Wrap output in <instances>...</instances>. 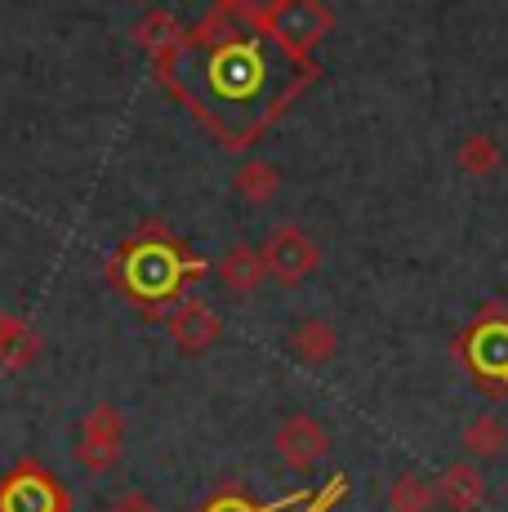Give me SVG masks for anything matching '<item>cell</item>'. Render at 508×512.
Here are the masks:
<instances>
[{"label":"cell","instance_id":"18","mask_svg":"<svg viewBox=\"0 0 508 512\" xmlns=\"http://www.w3.org/2000/svg\"><path fill=\"white\" fill-rule=\"evenodd\" d=\"M388 508L393 512H433V481L419 477V472H397L393 486H388Z\"/></svg>","mask_w":508,"mask_h":512},{"label":"cell","instance_id":"21","mask_svg":"<svg viewBox=\"0 0 508 512\" xmlns=\"http://www.w3.org/2000/svg\"><path fill=\"white\" fill-rule=\"evenodd\" d=\"M219 5H232V9H246V14H259V9H268L272 0H219Z\"/></svg>","mask_w":508,"mask_h":512},{"label":"cell","instance_id":"8","mask_svg":"<svg viewBox=\"0 0 508 512\" xmlns=\"http://www.w3.org/2000/svg\"><path fill=\"white\" fill-rule=\"evenodd\" d=\"M272 446H277L281 464L295 468V472H312L321 464V459L330 455V432L326 423L317 415H308V410H295V415H286L277 423V437H272Z\"/></svg>","mask_w":508,"mask_h":512},{"label":"cell","instance_id":"17","mask_svg":"<svg viewBox=\"0 0 508 512\" xmlns=\"http://www.w3.org/2000/svg\"><path fill=\"white\" fill-rule=\"evenodd\" d=\"M504 446H508V423L500 415H477L473 423L464 428V450H468V459H495V455H504Z\"/></svg>","mask_w":508,"mask_h":512},{"label":"cell","instance_id":"11","mask_svg":"<svg viewBox=\"0 0 508 512\" xmlns=\"http://www.w3.org/2000/svg\"><path fill=\"white\" fill-rule=\"evenodd\" d=\"M290 352H295V361H304L308 370H321L335 361L339 352V330L330 326L326 317H304L290 326Z\"/></svg>","mask_w":508,"mask_h":512},{"label":"cell","instance_id":"15","mask_svg":"<svg viewBox=\"0 0 508 512\" xmlns=\"http://www.w3.org/2000/svg\"><path fill=\"white\" fill-rule=\"evenodd\" d=\"M277 187H281V170L272 161H263V156H250V161L232 174V192L250 205H268L272 196H277Z\"/></svg>","mask_w":508,"mask_h":512},{"label":"cell","instance_id":"2","mask_svg":"<svg viewBox=\"0 0 508 512\" xmlns=\"http://www.w3.org/2000/svg\"><path fill=\"white\" fill-rule=\"evenodd\" d=\"M205 272H210V263L197 250H188L161 219L139 223L107 263V281L148 321H161L183 299V290L192 281H201Z\"/></svg>","mask_w":508,"mask_h":512},{"label":"cell","instance_id":"3","mask_svg":"<svg viewBox=\"0 0 508 512\" xmlns=\"http://www.w3.org/2000/svg\"><path fill=\"white\" fill-rule=\"evenodd\" d=\"M455 357L464 361L468 379L491 401L508 397V308L500 299H486L477 317L455 334Z\"/></svg>","mask_w":508,"mask_h":512},{"label":"cell","instance_id":"19","mask_svg":"<svg viewBox=\"0 0 508 512\" xmlns=\"http://www.w3.org/2000/svg\"><path fill=\"white\" fill-rule=\"evenodd\" d=\"M201 512H268V508H259L246 495H219V499H210Z\"/></svg>","mask_w":508,"mask_h":512},{"label":"cell","instance_id":"10","mask_svg":"<svg viewBox=\"0 0 508 512\" xmlns=\"http://www.w3.org/2000/svg\"><path fill=\"white\" fill-rule=\"evenodd\" d=\"M433 499L446 512H473L486 504V472L477 464H451L446 472H437L433 481Z\"/></svg>","mask_w":508,"mask_h":512},{"label":"cell","instance_id":"16","mask_svg":"<svg viewBox=\"0 0 508 512\" xmlns=\"http://www.w3.org/2000/svg\"><path fill=\"white\" fill-rule=\"evenodd\" d=\"M455 161H459V170H464L468 179H486V174L500 170L504 152H500V143H495L491 134L473 130V134H464V139H459V147H455Z\"/></svg>","mask_w":508,"mask_h":512},{"label":"cell","instance_id":"4","mask_svg":"<svg viewBox=\"0 0 508 512\" xmlns=\"http://www.w3.org/2000/svg\"><path fill=\"white\" fill-rule=\"evenodd\" d=\"M254 18H259V27L272 41L295 58H312V49L335 32V14L321 0H272Z\"/></svg>","mask_w":508,"mask_h":512},{"label":"cell","instance_id":"14","mask_svg":"<svg viewBox=\"0 0 508 512\" xmlns=\"http://www.w3.org/2000/svg\"><path fill=\"white\" fill-rule=\"evenodd\" d=\"M183 32H188V27H183L174 14H165V9H152V14L143 18L139 27H134V45H139L143 54L152 58V63H161L165 54H174V45L183 41Z\"/></svg>","mask_w":508,"mask_h":512},{"label":"cell","instance_id":"7","mask_svg":"<svg viewBox=\"0 0 508 512\" xmlns=\"http://www.w3.org/2000/svg\"><path fill=\"white\" fill-rule=\"evenodd\" d=\"M0 512H67V490L41 464H18L0 477Z\"/></svg>","mask_w":508,"mask_h":512},{"label":"cell","instance_id":"5","mask_svg":"<svg viewBox=\"0 0 508 512\" xmlns=\"http://www.w3.org/2000/svg\"><path fill=\"white\" fill-rule=\"evenodd\" d=\"M254 250H259V259H263V272H268L277 285H286V290L304 285L312 272L321 268V245L312 241L299 223H281V228H272Z\"/></svg>","mask_w":508,"mask_h":512},{"label":"cell","instance_id":"13","mask_svg":"<svg viewBox=\"0 0 508 512\" xmlns=\"http://www.w3.org/2000/svg\"><path fill=\"white\" fill-rule=\"evenodd\" d=\"M263 277H268V272H263V259L254 245H232V250L219 259V281L228 285L237 299H250V294L263 285Z\"/></svg>","mask_w":508,"mask_h":512},{"label":"cell","instance_id":"12","mask_svg":"<svg viewBox=\"0 0 508 512\" xmlns=\"http://www.w3.org/2000/svg\"><path fill=\"white\" fill-rule=\"evenodd\" d=\"M41 334H36L27 321L9 317L5 308H0V366L5 370H27L36 357H41Z\"/></svg>","mask_w":508,"mask_h":512},{"label":"cell","instance_id":"1","mask_svg":"<svg viewBox=\"0 0 508 512\" xmlns=\"http://www.w3.org/2000/svg\"><path fill=\"white\" fill-rule=\"evenodd\" d=\"M156 81L228 152H246L317 81V63L286 54L246 9L219 5L156 63Z\"/></svg>","mask_w":508,"mask_h":512},{"label":"cell","instance_id":"9","mask_svg":"<svg viewBox=\"0 0 508 512\" xmlns=\"http://www.w3.org/2000/svg\"><path fill=\"white\" fill-rule=\"evenodd\" d=\"M161 326L170 330L174 348H179L183 357H201V352H210L214 343L223 339V317L205 299H179L161 317Z\"/></svg>","mask_w":508,"mask_h":512},{"label":"cell","instance_id":"20","mask_svg":"<svg viewBox=\"0 0 508 512\" xmlns=\"http://www.w3.org/2000/svg\"><path fill=\"white\" fill-rule=\"evenodd\" d=\"M107 512H152V508H148V499L143 495H125V499H116Z\"/></svg>","mask_w":508,"mask_h":512},{"label":"cell","instance_id":"6","mask_svg":"<svg viewBox=\"0 0 508 512\" xmlns=\"http://www.w3.org/2000/svg\"><path fill=\"white\" fill-rule=\"evenodd\" d=\"M121 450H125V419H121V410H116L112 401L90 406L81 415V423H76V441H72L76 464L90 472V477H103V472L116 468Z\"/></svg>","mask_w":508,"mask_h":512}]
</instances>
